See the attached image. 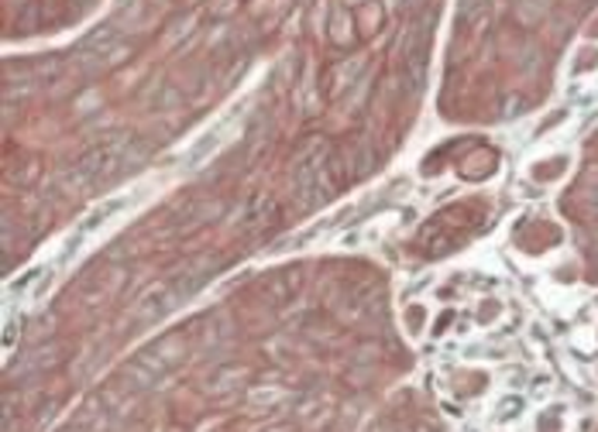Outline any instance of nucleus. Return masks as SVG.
<instances>
[{"instance_id": "1", "label": "nucleus", "mask_w": 598, "mask_h": 432, "mask_svg": "<svg viewBox=\"0 0 598 432\" xmlns=\"http://www.w3.org/2000/svg\"><path fill=\"white\" fill-rule=\"evenodd\" d=\"M138 151V144L131 138H114V141H103L100 148L87 151L83 159L77 162V169H72L66 175V182L83 192L87 185H97V182H107L110 175H118L124 165H131V154Z\"/></svg>"}, {"instance_id": "2", "label": "nucleus", "mask_w": 598, "mask_h": 432, "mask_svg": "<svg viewBox=\"0 0 598 432\" xmlns=\"http://www.w3.org/2000/svg\"><path fill=\"white\" fill-rule=\"evenodd\" d=\"M186 358V343L182 336H162L159 343H152L148 350H141L138 358L124 368V384L131 391H144V388H152L159 384L166 374H172Z\"/></svg>"}, {"instance_id": "3", "label": "nucleus", "mask_w": 598, "mask_h": 432, "mask_svg": "<svg viewBox=\"0 0 598 432\" xmlns=\"http://www.w3.org/2000/svg\"><path fill=\"white\" fill-rule=\"evenodd\" d=\"M207 274H210L207 264H197V268H186V271L172 274L169 282L156 285L152 292H148V295L141 299V305H138V320L148 323V320H162V317H169V312H172L179 302H186V299H190V295L203 285Z\"/></svg>"}, {"instance_id": "4", "label": "nucleus", "mask_w": 598, "mask_h": 432, "mask_svg": "<svg viewBox=\"0 0 598 432\" xmlns=\"http://www.w3.org/2000/svg\"><path fill=\"white\" fill-rule=\"evenodd\" d=\"M292 185L303 207H320L330 195L327 182V162H323V144H313L307 154H299V162L292 169Z\"/></svg>"}, {"instance_id": "5", "label": "nucleus", "mask_w": 598, "mask_h": 432, "mask_svg": "<svg viewBox=\"0 0 598 432\" xmlns=\"http://www.w3.org/2000/svg\"><path fill=\"white\" fill-rule=\"evenodd\" d=\"M427 49H430V21L423 18L413 31H409L406 46H402V59L409 66V72H413V83L423 80V66H427Z\"/></svg>"}]
</instances>
